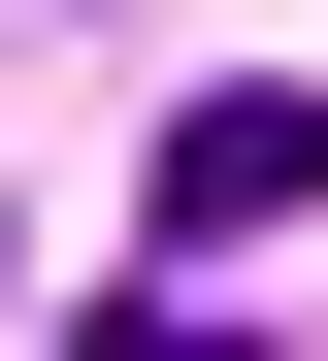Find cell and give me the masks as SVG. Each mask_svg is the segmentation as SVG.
<instances>
[{
	"instance_id": "1",
	"label": "cell",
	"mask_w": 328,
	"mask_h": 361,
	"mask_svg": "<svg viewBox=\"0 0 328 361\" xmlns=\"http://www.w3.org/2000/svg\"><path fill=\"white\" fill-rule=\"evenodd\" d=\"M131 197H164V263H230V230H296V197H328V99H296V66H230Z\"/></svg>"
},
{
	"instance_id": "2",
	"label": "cell",
	"mask_w": 328,
	"mask_h": 361,
	"mask_svg": "<svg viewBox=\"0 0 328 361\" xmlns=\"http://www.w3.org/2000/svg\"><path fill=\"white\" fill-rule=\"evenodd\" d=\"M66 361H262V329H197V295H99V329H66Z\"/></svg>"
}]
</instances>
